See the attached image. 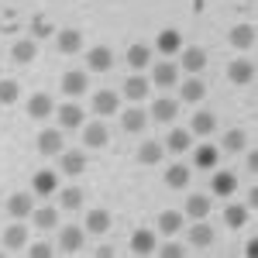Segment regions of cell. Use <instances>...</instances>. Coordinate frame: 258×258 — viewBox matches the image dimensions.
I'll return each instance as SVG.
<instances>
[{"instance_id": "obj_1", "label": "cell", "mask_w": 258, "mask_h": 258, "mask_svg": "<svg viewBox=\"0 0 258 258\" xmlns=\"http://www.w3.org/2000/svg\"><path fill=\"white\" fill-rule=\"evenodd\" d=\"M83 238H86V231H83L80 224H66L59 231V248L66 251V255H76L83 248Z\"/></svg>"}, {"instance_id": "obj_2", "label": "cell", "mask_w": 258, "mask_h": 258, "mask_svg": "<svg viewBox=\"0 0 258 258\" xmlns=\"http://www.w3.org/2000/svg\"><path fill=\"white\" fill-rule=\"evenodd\" d=\"M152 86H162V90H169V86H179V66L176 62H159L155 69H152Z\"/></svg>"}, {"instance_id": "obj_3", "label": "cell", "mask_w": 258, "mask_h": 258, "mask_svg": "<svg viewBox=\"0 0 258 258\" xmlns=\"http://www.w3.org/2000/svg\"><path fill=\"white\" fill-rule=\"evenodd\" d=\"M186 238H189V244H193V248H210V244L217 241V234H214V227H210L207 220L200 217V220H193V227L186 231Z\"/></svg>"}, {"instance_id": "obj_4", "label": "cell", "mask_w": 258, "mask_h": 258, "mask_svg": "<svg viewBox=\"0 0 258 258\" xmlns=\"http://www.w3.org/2000/svg\"><path fill=\"white\" fill-rule=\"evenodd\" d=\"M7 214L14 220H28L31 214H35V200H31V193H11V200H7Z\"/></svg>"}, {"instance_id": "obj_5", "label": "cell", "mask_w": 258, "mask_h": 258, "mask_svg": "<svg viewBox=\"0 0 258 258\" xmlns=\"http://www.w3.org/2000/svg\"><path fill=\"white\" fill-rule=\"evenodd\" d=\"M227 76H231V83H238V86L255 83V62L251 59H234L227 66Z\"/></svg>"}, {"instance_id": "obj_6", "label": "cell", "mask_w": 258, "mask_h": 258, "mask_svg": "<svg viewBox=\"0 0 258 258\" xmlns=\"http://www.w3.org/2000/svg\"><path fill=\"white\" fill-rule=\"evenodd\" d=\"M86 66H90L93 73H107V69L114 66V52H110L107 45H93V48L86 52Z\"/></svg>"}, {"instance_id": "obj_7", "label": "cell", "mask_w": 258, "mask_h": 258, "mask_svg": "<svg viewBox=\"0 0 258 258\" xmlns=\"http://www.w3.org/2000/svg\"><path fill=\"white\" fill-rule=\"evenodd\" d=\"M55 189H59V176H55L52 169L35 172V179H31V193H38V197H52Z\"/></svg>"}, {"instance_id": "obj_8", "label": "cell", "mask_w": 258, "mask_h": 258, "mask_svg": "<svg viewBox=\"0 0 258 258\" xmlns=\"http://www.w3.org/2000/svg\"><path fill=\"white\" fill-rule=\"evenodd\" d=\"M83 231L86 234H107L110 231V210H90L86 214V220H83Z\"/></svg>"}, {"instance_id": "obj_9", "label": "cell", "mask_w": 258, "mask_h": 258, "mask_svg": "<svg viewBox=\"0 0 258 258\" xmlns=\"http://www.w3.org/2000/svg\"><path fill=\"white\" fill-rule=\"evenodd\" d=\"M179 66H182L189 76H200V73H203V66H207V52H203V48H197V45H193V48H182Z\"/></svg>"}, {"instance_id": "obj_10", "label": "cell", "mask_w": 258, "mask_h": 258, "mask_svg": "<svg viewBox=\"0 0 258 258\" xmlns=\"http://www.w3.org/2000/svg\"><path fill=\"white\" fill-rule=\"evenodd\" d=\"M117 107H120V97L114 90H97V93H93V114L107 117V114H114Z\"/></svg>"}, {"instance_id": "obj_11", "label": "cell", "mask_w": 258, "mask_h": 258, "mask_svg": "<svg viewBox=\"0 0 258 258\" xmlns=\"http://www.w3.org/2000/svg\"><path fill=\"white\" fill-rule=\"evenodd\" d=\"M55 114H59V124L66 127V131L83 127V107L80 103H62V107H55Z\"/></svg>"}, {"instance_id": "obj_12", "label": "cell", "mask_w": 258, "mask_h": 258, "mask_svg": "<svg viewBox=\"0 0 258 258\" xmlns=\"http://www.w3.org/2000/svg\"><path fill=\"white\" fill-rule=\"evenodd\" d=\"M155 48H159L162 55H179L182 52V35H179L176 28H165L159 38H155Z\"/></svg>"}, {"instance_id": "obj_13", "label": "cell", "mask_w": 258, "mask_h": 258, "mask_svg": "<svg viewBox=\"0 0 258 258\" xmlns=\"http://www.w3.org/2000/svg\"><path fill=\"white\" fill-rule=\"evenodd\" d=\"M86 86H90V83H86V73H80V69H69V73L62 76V93H66V97H83Z\"/></svg>"}, {"instance_id": "obj_14", "label": "cell", "mask_w": 258, "mask_h": 258, "mask_svg": "<svg viewBox=\"0 0 258 258\" xmlns=\"http://www.w3.org/2000/svg\"><path fill=\"white\" fill-rule=\"evenodd\" d=\"M148 90H152V80H145L141 73H135L131 80H124V97L135 100V103H141V100L148 97Z\"/></svg>"}, {"instance_id": "obj_15", "label": "cell", "mask_w": 258, "mask_h": 258, "mask_svg": "<svg viewBox=\"0 0 258 258\" xmlns=\"http://www.w3.org/2000/svg\"><path fill=\"white\" fill-rule=\"evenodd\" d=\"M176 114H179V100H172V97H159L155 103H152V117L159 120V124L176 120Z\"/></svg>"}, {"instance_id": "obj_16", "label": "cell", "mask_w": 258, "mask_h": 258, "mask_svg": "<svg viewBox=\"0 0 258 258\" xmlns=\"http://www.w3.org/2000/svg\"><path fill=\"white\" fill-rule=\"evenodd\" d=\"M55 45H59L62 55H76V52L83 48V35L76 31V28H62L59 38H55Z\"/></svg>"}, {"instance_id": "obj_17", "label": "cell", "mask_w": 258, "mask_h": 258, "mask_svg": "<svg viewBox=\"0 0 258 258\" xmlns=\"http://www.w3.org/2000/svg\"><path fill=\"white\" fill-rule=\"evenodd\" d=\"M231 45L241 48V52H251L255 48V28L251 24H234L231 28Z\"/></svg>"}, {"instance_id": "obj_18", "label": "cell", "mask_w": 258, "mask_h": 258, "mask_svg": "<svg viewBox=\"0 0 258 258\" xmlns=\"http://www.w3.org/2000/svg\"><path fill=\"white\" fill-rule=\"evenodd\" d=\"M214 131H217V117H214L210 110H197V114H193V124H189V135L207 138V135H214Z\"/></svg>"}, {"instance_id": "obj_19", "label": "cell", "mask_w": 258, "mask_h": 258, "mask_svg": "<svg viewBox=\"0 0 258 258\" xmlns=\"http://www.w3.org/2000/svg\"><path fill=\"white\" fill-rule=\"evenodd\" d=\"M145 124H148V114H145L141 107H131V110H124V114H120V127H124V131H131V135H141V131H145Z\"/></svg>"}, {"instance_id": "obj_20", "label": "cell", "mask_w": 258, "mask_h": 258, "mask_svg": "<svg viewBox=\"0 0 258 258\" xmlns=\"http://www.w3.org/2000/svg\"><path fill=\"white\" fill-rule=\"evenodd\" d=\"M107 141H110V131H107L100 120H97V124H86V127H83V145H86V148H103Z\"/></svg>"}, {"instance_id": "obj_21", "label": "cell", "mask_w": 258, "mask_h": 258, "mask_svg": "<svg viewBox=\"0 0 258 258\" xmlns=\"http://www.w3.org/2000/svg\"><path fill=\"white\" fill-rule=\"evenodd\" d=\"M48 114H55V103H52V97H45V93H35V97L28 100V117L45 120Z\"/></svg>"}, {"instance_id": "obj_22", "label": "cell", "mask_w": 258, "mask_h": 258, "mask_svg": "<svg viewBox=\"0 0 258 258\" xmlns=\"http://www.w3.org/2000/svg\"><path fill=\"white\" fill-rule=\"evenodd\" d=\"M38 152L41 155H62V135L55 127H45L38 135Z\"/></svg>"}, {"instance_id": "obj_23", "label": "cell", "mask_w": 258, "mask_h": 258, "mask_svg": "<svg viewBox=\"0 0 258 258\" xmlns=\"http://www.w3.org/2000/svg\"><path fill=\"white\" fill-rule=\"evenodd\" d=\"M179 97L186 100V103H200V100L207 97V86L197 80V76H189V80L179 83Z\"/></svg>"}, {"instance_id": "obj_24", "label": "cell", "mask_w": 258, "mask_h": 258, "mask_svg": "<svg viewBox=\"0 0 258 258\" xmlns=\"http://www.w3.org/2000/svg\"><path fill=\"white\" fill-rule=\"evenodd\" d=\"M59 165H62L66 176H83V169H86V155H83V152H62Z\"/></svg>"}, {"instance_id": "obj_25", "label": "cell", "mask_w": 258, "mask_h": 258, "mask_svg": "<svg viewBox=\"0 0 258 258\" xmlns=\"http://www.w3.org/2000/svg\"><path fill=\"white\" fill-rule=\"evenodd\" d=\"M155 248H159V244H155V234H152V231L141 227V231L131 234V251H135V255H152Z\"/></svg>"}, {"instance_id": "obj_26", "label": "cell", "mask_w": 258, "mask_h": 258, "mask_svg": "<svg viewBox=\"0 0 258 258\" xmlns=\"http://www.w3.org/2000/svg\"><path fill=\"white\" fill-rule=\"evenodd\" d=\"M165 148H169V152H189V148H193V135H189L186 127H172L169 138H165Z\"/></svg>"}, {"instance_id": "obj_27", "label": "cell", "mask_w": 258, "mask_h": 258, "mask_svg": "<svg viewBox=\"0 0 258 258\" xmlns=\"http://www.w3.org/2000/svg\"><path fill=\"white\" fill-rule=\"evenodd\" d=\"M234 189H238V179H234V172H214V179H210V193L231 197Z\"/></svg>"}, {"instance_id": "obj_28", "label": "cell", "mask_w": 258, "mask_h": 258, "mask_svg": "<svg viewBox=\"0 0 258 258\" xmlns=\"http://www.w3.org/2000/svg\"><path fill=\"white\" fill-rule=\"evenodd\" d=\"M165 186L169 189H186L189 186V165H169L165 169Z\"/></svg>"}, {"instance_id": "obj_29", "label": "cell", "mask_w": 258, "mask_h": 258, "mask_svg": "<svg viewBox=\"0 0 258 258\" xmlns=\"http://www.w3.org/2000/svg\"><path fill=\"white\" fill-rule=\"evenodd\" d=\"M4 248H28V227L21 220L4 231Z\"/></svg>"}, {"instance_id": "obj_30", "label": "cell", "mask_w": 258, "mask_h": 258, "mask_svg": "<svg viewBox=\"0 0 258 258\" xmlns=\"http://www.w3.org/2000/svg\"><path fill=\"white\" fill-rule=\"evenodd\" d=\"M165 159V145H159V141H145L138 148V162L141 165H155V162Z\"/></svg>"}, {"instance_id": "obj_31", "label": "cell", "mask_w": 258, "mask_h": 258, "mask_svg": "<svg viewBox=\"0 0 258 258\" xmlns=\"http://www.w3.org/2000/svg\"><path fill=\"white\" fill-rule=\"evenodd\" d=\"M207 214H210V200L203 197V193H189L186 197V217L200 220V217H207Z\"/></svg>"}, {"instance_id": "obj_32", "label": "cell", "mask_w": 258, "mask_h": 258, "mask_svg": "<svg viewBox=\"0 0 258 258\" xmlns=\"http://www.w3.org/2000/svg\"><path fill=\"white\" fill-rule=\"evenodd\" d=\"M11 55H14V62H21V66H28V62L38 55V45L31 38H21V41H14V48H11Z\"/></svg>"}, {"instance_id": "obj_33", "label": "cell", "mask_w": 258, "mask_h": 258, "mask_svg": "<svg viewBox=\"0 0 258 258\" xmlns=\"http://www.w3.org/2000/svg\"><path fill=\"white\" fill-rule=\"evenodd\" d=\"M148 62H152V48H148V45H131V48H127V66H131L135 73L145 69Z\"/></svg>"}, {"instance_id": "obj_34", "label": "cell", "mask_w": 258, "mask_h": 258, "mask_svg": "<svg viewBox=\"0 0 258 258\" xmlns=\"http://www.w3.org/2000/svg\"><path fill=\"white\" fill-rule=\"evenodd\" d=\"M193 165L197 169H214L217 165V148L214 145H200L197 152H193Z\"/></svg>"}, {"instance_id": "obj_35", "label": "cell", "mask_w": 258, "mask_h": 258, "mask_svg": "<svg viewBox=\"0 0 258 258\" xmlns=\"http://www.w3.org/2000/svg\"><path fill=\"white\" fill-rule=\"evenodd\" d=\"M220 145H224V152H244V145H248V135H244L241 127H231V131L220 138Z\"/></svg>"}, {"instance_id": "obj_36", "label": "cell", "mask_w": 258, "mask_h": 258, "mask_svg": "<svg viewBox=\"0 0 258 258\" xmlns=\"http://www.w3.org/2000/svg\"><path fill=\"white\" fill-rule=\"evenodd\" d=\"M59 203L66 207V210H80L83 207V189L80 186H66V189H59Z\"/></svg>"}, {"instance_id": "obj_37", "label": "cell", "mask_w": 258, "mask_h": 258, "mask_svg": "<svg viewBox=\"0 0 258 258\" xmlns=\"http://www.w3.org/2000/svg\"><path fill=\"white\" fill-rule=\"evenodd\" d=\"M179 227H182V214H179V210H165V214H159V231L162 234H176Z\"/></svg>"}, {"instance_id": "obj_38", "label": "cell", "mask_w": 258, "mask_h": 258, "mask_svg": "<svg viewBox=\"0 0 258 258\" xmlns=\"http://www.w3.org/2000/svg\"><path fill=\"white\" fill-rule=\"evenodd\" d=\"M31 220H35V227H38V231H52L59 217H55V210H52V207H41V210L31 214Z\"/></svg>"}, {"instance_id": "obj_39", "label": "cell", "mask_w": 258, "mask_h": 258, "mask_svg": "<svg viewBox=\"0 0 258 258\" xmlns=\"http://www.w3.org/2000/svg\"><path fill=\"white\" fill-rule=\"evenodd\" d=\"M244 220H248V207H227V210H224V224L234 227V231L244 227Z\"/></svg>"}, {"instance_id": "obj_40", "label": "cell", "mask_w": 258, "mask_h": 258, "mask_svg": "<svg viewBox=\"0 0 258 258\" xmlns=\"http://www.w3.org/2000/svg\"><path fill=\"white\" fill-rule=\"evenodd\" d=\"M18 97H21L18 80H0V103H4V107H7V103H18Z\"/></svg>"}, {"instance_id": "obj_41", "label": "cell", "mask_w": 258, "mask_h": 258, "mask_svg": "<svg viewBox=\"0 0 258 258\" xmlns=\"http://www.w3.org/2000/svg\"><path fill=\"white\" fill-rule=\"evenodd\" d=\"M159 251H162L165 258H182V255H186V248H182V244H176V241H165Z\"/></svg>"}, {"instance_id": "obj_42", "label": "cell", "mask_w": 258, "mask_h": 258, "mask_svg": "<svg viewBox=\"0 0 258 258\" xmlns=\"http://www.w3.org/2000/svg\"><path fill=\"white\" fill-rule=\"evenodd\" d=\"M28 255H31V258H48V255H52V244H45V241H35V244L28 248Z\"/></svg>"}, {"instance_id": "obj_43", "label": "cell", "mask_w": 258, "mask_h": 258, "mask_svg": "<svg viewBox=\"0 0 258 258\" xmlns=\"http://www.w3.org/2000/svg\"><path fill=\"white\" fill-rule=\"evenodd\" d=\"M31 31H35V38H48V35H52V24H48V21H35Z\"/></svg>"}, {"instance_id": "obj_44", "label": "cell", "mask_w": 258, "mask_h": 258, "mask_svg": "<svg viewBox=\"0 0 258 258\" xmlns=\"http://www.w3.org/2000/svg\"><path fill=\"white\" fill-rule=\"evenodd\" d=\"M255 207H258V189L251 186V189H248V210H255Z\"/></svg>"}, {"instance_id": "obj_45", "label": "cell", "mask_w": 258, "mask_h": 258, "mask_svg": "<svg viewBox=\"0 0 258 258\" xmlns=\"http://www.w3.org/2000/svg\"><path fill=\"white\" fill-rule=\"evenodd\" d=\"M248 169H251V172H255V169H258V152H255V148L248 152Z\"/></svg>"}, {"instance_id": "obj_46", "label": "cell", "mask_w": 258, "mask_h": 258, "mask_svg": "<svg viewBox=\"0 0 258 258\" xmlns=\"http://www.w3.org/2000/svg\"><path fill=\"white\" fill-rule=\"evenodd\" d=\"M0 80H4V76H0Z\"/></svg>"}]
</instances>
